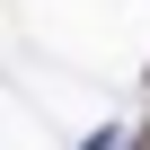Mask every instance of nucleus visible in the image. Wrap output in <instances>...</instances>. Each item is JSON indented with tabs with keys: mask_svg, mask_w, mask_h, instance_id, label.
Listing matches in <instances>:
<instances>
[{
	"mask_svg": "<svg viewBox=\"0 0 150 150\" xmlns=\"http://www.w3.org/2000/svg\"><path fill=\"white\" fill-rule=\"evenodd\" d=\"M141 150H150V124H141Z\"/></svg>",
	"mask_w": 150,
	"mask_h": 150,
	"instance_id": "obj_1",
	"label": "nucleus"
}]
</instances>
